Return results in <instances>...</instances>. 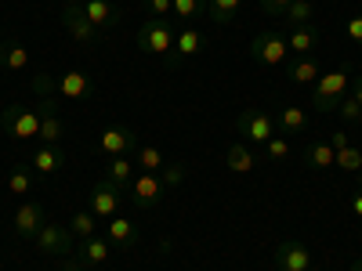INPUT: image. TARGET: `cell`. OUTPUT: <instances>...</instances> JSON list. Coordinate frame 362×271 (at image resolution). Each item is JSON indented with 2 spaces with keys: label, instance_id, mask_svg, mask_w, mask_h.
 <instances>
[{
  "label": "cell",
  "instance_id": "obj_35",
  "mask_svg": "<svg viewBox=\"0 0 362 271\" xmlns=\"http://www.w3.org/2000/svg\"><path fill=\"white\" fill-rule=\"evenodd\" d=\"M334 167H341L348 174H358L362 170V152H358L355 145H344V148H337V163Z\"/></svg>",
  "mask_w": 362,
  "mask_h": 271
},
{
  "label": "cell",
  "instance_id": "obj_33",
  "mask_svg": "<svg viewBox=\"0 0 362 271\" xmlns=\"http://www.w3.org/2000/svg\"><path fill=\"white\" fill-rule=\"evenodd\" d=\"M283 18H286L290 25H308V22L315 18V4H308V0H293Z\"/></svg>",
  "mask_w": 362,
  "mask_h": 271
},
{
  "label": "cell",
  "instance_id": "obj_4",
  "mask_svg": "<svg viewBox=\"0 0 362 271\" xmlns=\"http://www.w3.org/2000/svg\"><path fill=\"white\" fill-rule=\"evenodd\" d=\"M250 58H254L257 66H264V69L283 66L286 58H290L286 37L279 33V29H264V33H257V37L250 40Z\"/></svg>",
  "mask_w": 362,
  "mask_h": 271
},
{
  "label": "cell",
  "instance_id": "obj_30",
  "mask_svg": "<svg viewBox=\"0 0 362 271\" xmlns=\"http://www.w3.org/2000/svg\"><path fill=\"white\" fill-rule=\"evenodd\" d=\"M95 228H98V217L90 214V210H76V214L69 217V231H73V239H90V235H98Z\"/></svg>",
  "mask_w": 362,
  "mask_h": 271
},
{
  "label": "cell",
  "instance_id": "obj_27",
  "mask_svg": "<svg viewBox=\"0 0 362 271\" xmlns=\"http://www.w3.org/2000/svg\"><path fill=\"white\" fill-rule=\"evenodd\" d=\"M239 8H243V0H206V15L218 25H232L239 18Z\"/></svg>",
  "mask_w": 362,
  "mask_h": 271
},
{
  "label": "cell",
  "instance_id": "obj_17",
  "mask_svg": "<svg viewBox=\"0 0 362 271\" xmlns=\"http://www.w3.org/2000/svg\"><path fill=\"white\" fill-rule=\"evenodd\" d=\"M286 47L293 58H305V54H315L319 47V29L308 22V25H290V33H286Z\"/></svg>",
  "mask_w": 362,
  "mask_h": 271
},
{
  "label": "cell",
  "instance_id": "obj_8",
  "mask_svg": "<svg viewBox=\"0 0 362 271\" xmlns=\"http://www.w3.org/2000/svg\"><path fill=\"white\" fill-rule=\"evenodd\" d=\"M127 192H131V203H134L138 210H156V206L163 203V195H167L160 174H138V177L131 181Z\"/></svg>",
  "mask_w": 362,
  "mask_h": 271
},
{
  "label": "cell",
  "instance_id": "obj_11",
  "mask_svg": "<svg viewBox=\"0 0 362 271\" xmlns=\"http://www.w3.org/2000/svg\"><path fill=\"white\" fill-rule=\"evenodd\" d=\"M272 260H276L279 271H308L312 267V250L305 243H297V239H286V243L276 246Z\"/></svg>",
  "mask_w": 362,
  "mask_h": 271
},
{
  "label": "cell",
  "instance_id": "obj_45",
  "mask_svg": "<svg viewBox=\"0 0 362 271\" xmlns=\"http://www.w3.org/2000/svg\"><path fill=\"white\" fill-rule=\"evenodd\" d=\"M351 271H362V257H355V264H351Z\"/></svg>",
  "mask_w": 362,
  "mask_h": 271
},
{
  "label": "cell",
  "instance_id": "obj_47",
  "mask_svg": "<svg viewBox=\"0 0 362 271\" xmlns=\"http://www.w3.org/2000/svg\"><path fill=\"white\" fill-rule=\"evenodd\" d=\"M358 181H362V170H358Z\"/></svg>",
  "mask_w": 362,
  "mask_h": 271
},
{
  "label": "cell",
  "instance_id": "obj_29",
  "mask_svg": "<svg viewBox=\"0 0 362 271\" xmlns=\"http://www.w3.org/2000/svg\"><path fill=\"white\" fill-rule=\"evenodd\" d=\"M206 15V0H170V18L177 22H196Z\"/></svg>",
  "mask_w": 362,
  "mask_h": 271
},
{
  "label": "cell",
  "instance_id": "obj_36",
  "mask_svg": "<svg viewBox=\"0 0 362 271\" xmlns=\"http://www.w3.org/2000/svg\"><path fill=\"white\" fill-rule=\"evenodd\" d=\"M337 116L344 119V124H358V119H362V105H358L351 95H344L341 105H337Z\"/></svg>",
  "mask_w": 362,
  "mask_h": 271
},
{
  "label": "cell",
  "instance_id": "obj_19",
  "mask_svg": "<svg viewBox=\"0 0 362 271\" xmlns=\"http://www.w3.org/2000/svg\"><path fill=\"white\" fill-rule=\"evenodd\" d=\"M66 167V152H62V145H40L37 152H33V174L37 177H51Z\"/></svg>",
  "mask_w": 362,
  "mask_h": 271
},
{
  "label": "cell",
  "instance_id": "obj_37",
  "mask_svg": "<svg viewBox=\"0 0 362 271\" xmlns=\"http://www.w3.org/2000/svg\"><path fill=\"white\" fill-rule=\"evenodd\" d=\"M29 90H33L37 98H51V95H54V80H51L47 73H37L33 80H29Z\"/></svg>",
  "mask_w": 362,
  "mask_h": 271
},
{
  "label": "cell",
  "instance_id": "obj_24",
  "mask_svg": "<svg viewBox=\"0 0 362 271\" xmlns=\"http://www.w3.org/2000/svg\"><path fill=\"white\" fill-rule=\"evenodd\" d=\"M105 177L112 181V185H119V188H131V181L138 177V163L134 159H127V156H109V163H105Z\"/></svg>",
  "mask_w": 362,
  "mask_h": 271
},
{
  "label": "cell",
  "instance_id": "obj_16",
  "mask_svg": "<svg viewBox=\"0 0 362 271\" xmlns=\"http://www.w3.org/2000/svg\"><path fill=\"white\" fill-rule=\"evenodd\" d=\"M206 51V33L196 25H181L177 29V37H174V54H177V62H185V58H196Z\"/></svg>",
  "mask_w": 362,
  "mask_h": 271
},
{
  "label": "cell",
  "instance_id": "obj_44",
  "mask_svg": "<svg viewBox=\"0 0 362 271\" xmlns=\"http://www.w3.org/2000/svg\"><path fill=\"white\" fill-rule=\"evenodd\" d=\"M62 271H87V267H83L80 260H66V267H62Z\"/></svg>",
  "mask_w": 362,
  "mask_h": 271
},
{
  "label": "cell",
  "instance_id": "obj_39",
  "mask_svg": "<svg viewBox=\"0 0 362 271\" xmlns=\"http://www.w3.org/2000/svg\"><path fill=\"white\" fill-rule=\"evenodd\" d=\"M141 8L153 18H167L170 22V0H141Z\"/></svg>",
  "mask_w": 362,
  "mask_h": 271
},
{
  "label": "cell",
  "instance_id": "obj_40",
  "mask_svg": "<svg viewBox=\"0 0 362 271\" xmlns=\"http://www.w3.org/2000/svg\"><path fill=\"white\" fill-rule=\"evenodd\" d=\"M344 33H348V40H351V44H358V47H362V15L348 18V25H344Z\"/></svg>",
  "mask_w": 362,
  "mask_h": 271
},
{
  "label": "cell",
  "instance_id": "obj_15",
  "mask_svg": "<svg viewBox=\"0 0 362 271\" xmlns=\"http://www.w3.org/2000/svg\"><path fill=\"white\" fill-rule=\"evenodd\" d=\"M105 235H109V243H112V246H119V250H134V246L141 243L138 224H134V221H127V217H119V214L105 221Z\"/></svg>",
  "mask_w": 362,
  "mask_h": 271
},
{
  "label": "cell",
  "instance_id": "obj_9",
  "mask_svg": "<svg viewBox=\"0 0 362 271\" xmlns=\"http://www.w3.org/2000/svg\"><path fill=\"white\" fill-rule=\"evenodd\" d=\"M11 224H15V235H18V239H37L40 228L47 224V210H44L40 203H33V199H25V203L15 210Z\"/></svg>",
  "mask_w": 362,
  "mask_h": 271
},
{
  "label": "cell",
  "instance_id": "obj_7",
  "mask_svg": "<svg viewBox=\"0 0 362 271\" xmlns=\"http://www.w3.org/2000/svg\"><path fill=\"white\" fill-rule=\"evenodd\" d=\"M62 25H66V33H69L76 44H83V47H90V44L98 40V29L90 25V18H87V11H83L80 0H66V8H62Z\"/></svg>",
  "mask_w": 362,
  "mask_h": 271
},
{
  "label": "cell",
  "instance_id": "obj_2",
  "mask_svg": "<svg viewBox=\"0 0 362 271\" xmlns=\"http://www.w3.org/2000/svg\"><path fill=\"white\" fill-rule=\"evenodd\" d=\"M348 87H351V69H348V66L322 73V76L315 80V87H312V109H319V112H337L341 98L348 95Z\"/></svg>",
  "mask_w": 362,
  "mask_h": 271
},
{
  "label": "cell",
  "instance_id": "obj_6",
  "mask_svg": "<svg viewBox=\"0 0 362 271\" xmlns=\"http://www.w3.org/2000/svg\"><path fill=\"white\" fill-rule=\"evenodd\" d=\"M119 203H124V188L112 185L109 177H102V181H95V188H90V206H87V210H90L98 221H109V217H116Z\"/></svg>",
  "mask_w": 362,
  "mask_h": 271
},
{
  "label": "cell",
  "instance_id": "obj_12",
  "mask_svg": "<svg viewBox=\"0 0 362 271\" xmlns=\"http://www.w3.org/2000/svg\"><path fill=\"white\" fill-rule=\"evenodd\" d=\"M40 145H62V138H66V119L58 116V105H54V98H44L40 102Z\"/></svg>",
  "mask_w": 362,
  "mask_h": 271
},
{
  "label": "cell",
  "instance_id": "obj_34",
  "mask_svg": "<svg viewBox=\"0 0 362 271\" xmlns=\"http://www.w3.org/2000/svg\"><path fill=\"white\" fill-rule=\"evenodd\" d=\"M185 177H189V167L181 163V159H177V163H163V170H160V181H163V188H167V192L177 188Z\"/></svg>",
  "mask_w": 362,
  "mask_h": 271
},
{
  "label": "cell",
  "instance_id": "obj_41",
  "mask_svg": "<svg viewBox=\"0 0 362 271\" xmlns=\"http://www.w3.org/2000/svg\"><path fill=\"white\" fill-rule=\"evenodd\" d=\"M326 141H329V145H334V152H337V148H344V145H351V141H348V134H344V131H334V134H329V138H326Z\"/></svg>",
  "mask_w": 362,
  "mask_h": 271
},
{
  "label": "cell",
  "instance_id": "obj_18",
  "mask_svg": "<svg viewBox=\"0 0 362 271\" xmlns=\"http://www.w3.org/2000/svg\"><path fill=\"white\" fill-rule=\"evenodd\" d=\"M322 76L319 62H315V54H305V58H293V62L286 66V80L293 87H315V80Z\"/></svg>",
  "mask_w": 362,
  "mask_h": 271
},
{
  "label": "cell",
  "instance_id": "obj_14",
  "mask_svg": "<svg viewBox=\"0 0 362 271\" xmlns=\"http://www.w3.org/2000/svg\"><path fill=\"white\" fill-rule=\"evenodd\" d=\"M83 4V11H87V18H90V25L98 29V33H105V29H116L119 25V18H124V11H119L112 0H80Z\"/></svg>",
  "mask_w": 362,
  "mask_h": 271
},
{
  "label": "cell",
  "instance_id": "obj_48",
  "mask_svg": "<svg viewBox=\"0 0 362 271\" xmlns=\"http://www.w3.org/2000/svg\"><path fill=\"white\" fill-rule=\"evenodd\" d=\"M308 4H315V0H308Z\"/></svg>",
  "mask_w": 362,
  "mask_h": 271
},
{
  "label": "cell",
  "instance_id": "obj_25",
  "mask_svg": "<svg viewBox=\"0 0 362 271\" xmlns=\"http://www.w3.org/2000/svg\"><path fill=\"white\" fill-rule=\"evenodd\" d=\"M225 163H228L232 174H250V170L257 167V156L250 152V145H247V141H235V145H228Z\"/></svg>",
  "mask_w": 362,
  "mask_h": 271
},
{
  "label": "cell",
  "instance_id": "obj_28",
  "mask_svg": "<svg viewBox=\"0 0 362 271\" xmlns=\"http://www.w3.org/2000/svg\"><path fill=\"white\" fill-rule=\"evenodd\" d=\"M134 163H138L141 174H160L167 159H163L160 148H153V145H138V148H134Z\"/></svg>",
  "mask_w": 362,
  "mask_h": 271
},
{
  "label": "cell",
  "instance_id": "obj_23",
  "mask_svg": "<svg viewBox=\"0 0 362 271\" xmlns=\"http://www.w3.org/2000/svg\"><path fill=\"white\" fill-rule=\"evenodd\" d=\"M87 90H90V80L80 69H69L66 76L54 80V95L58 98H87Z\"/></svg>",
  "mask_w": 362,
  "mask_h": 271
},
{
  "label": "cell",
  "instance_id": "obj_32",
  "mask_svg": "<svg viewBox=\"0 0 362 271\" xmlns=\"http://www.w3.org/2000/svg\"><path fill=\"white\" fill-rule=\"evenodd\" d=\"M290 156H293L290 138H279V134H276V138L264 141V159H268V163H286Z\"/></svg>",
  "mask_w": 362,
  "mask_h": 271
},
{
  "label": "cell",
  "instance_id": "obj_22",
  "mask_svg": "<svg viewBox=\"0 0 362 271\" xmlns=\"http://www.w3.org/2000/svg\"><path fill=\"white\" fill-rule=\"evenodd\" d=\"M0 69H8V73L29 69V51L22 40H0Z\"/></svg>",
  "mask_w": 362,
  "mask_h": 271
},
{
  "label": "cell",
  "instance_id": "obj_20",
  "mask_svg": "<svg viewBox=\"0 0 362 271\" xmlns=\"http://www.w3.org/2000/svg\"><path fill=\"white\" fill-rule=\"evenodd\" d=\"M109 257H112V243H109V239H102V235L80 239V264L83 267H102Z\"/></svg>",
  "mask_w": 362,
  "mask_h": 271
},
{
  "label": "cell",
  "instance_id": "obj_31",
  "mask_svg": "<svg viewBox=\"0 0 362 271\" xmlns=\"http://www.w3.org/2000/svg\"><path fill=\"white\" fill-rule=\"evenodd\" d=\"M33 167H15L11 174H8V192L11 195H29L33 192Z\"/></svg>",
  "mask_w": 362,
  "mask_h": 271
},
{
  "label": "cell",
  "instance_id": "obj_3",
  "mask_svg": "<svg viewBox=\"0 0 362 271\" xmlns=\"http://www.w3.org/2000/svg\"><path fill=\"white\" fill-rule=\"evenodd\" d=\"M0 127L8 131V138L15 141H29L40 134V109H25L18 102L4 105V112H0Z\"/></svg>",
  "mask_w": 362,
  "mask_h": 271
},
{
  "label": "cell",
  "instance_id": "obj_46",
  "mask_svg": "<svg viewBox=\"0 0 362 271\" xmlns=\"http://www.w3.org/2000/svg\"><path fill=\"white\" fill-rule=\"evenodd\" d=\"M308 271H322V267H315V264H312V267H308Z\"/></svg>",
  "mask_w": 362,
  "mask_h": 271
},
{
  "label": "cell",
  "instance_id": "obj_10",
  "mask_svg": "<svg viewBox=\"0 0 362 271\" xmlns=\"http://www.w3.org/2000/svg\"><path fill=\"white\" fill-rule=\"evenodd\" d=\"M37 250H40L44 257L73 253V231H69V224H44L40 235H37Z\"/></svg>",
  "mask_w": 362,
  "mask_h": 271
},
{
  "label": "cell",
  "instance_id": "obj_1",
  "mask_svg": "<svg viewBox=\"0 0 362 271\" xmlns=\"http://www.w3.org/2000/svg\"><path fill=\"white\" fill-rule=\"evenodd\" d=\"M174 37H177V29H174L167 18H148V22H141V29H138V47H141L145 54L163 58L167 69H177L181 62H177V54H174Z\"/></svg>",
  "mask_w": 362,
  "mask_h": 271
},
{
  "label": "cell",
  "instance_id": "obj_5",
  "mask_svg": "<svg viewBox=\"0 0 362 271\" xmlns=\"http://www.w3.org/2000/svg\"><path fill=\"white\" fill-rule=\"evenodd\" d=\"M239 138L250 145H264L268 138H276V116L264 109H243L239 112Z\"/></svg>",
  "mask_w": 362,
  "mask_h": 271
},
{
  "label": "cell",
  "instance_id": "obj_43",
  "mask_svg": "<svg viewBox=\"0 0 362 271\" xmlns=\"http://www.w3.org/2000/svg\"><path fill=\"white\" fill-rule=\"evenodd\" d=\"M351 98L362 105V76H355V80H351Z\"/></svg>",
  "mask_w": 362,
  "mask_h": 271
},
{
  "label": "cell",
  "instance_id": "obj_21",
  "mask_svg": "<svg viewBox=\"0 0 362 271\" xmlns=\"http://www.w3.org/2000/svg\"><path fill=\"white\" fill-rule=\"evenodd\" d=\"M276 131L283 138H297V134H305L308 131V112L300 109V105H283L279 116H276Z\"/></svg>",
  "mask_w": 362,
  "mask_h": 271
},
{
  "label": "cell",
  "instance_id": "obj_38",
  "mask_svg": "<svg viewBox=\"0 0 362 271\" xmlns=\"http://www.w3.org/2000/svg\"><path fill=\"white\" fill-rule=\"evenodd\" d=\"M257 4H261V11H264L268 18H283L293 0H257Z\"/></svg>",
  "mask_w": 362,
  "mask_h": 271
},
{
  "label": "cell",
  "instance_id": "obj_42",
  "mask_svg": "<svg viewBox=\"0 0 362 271\" xmlns=\"http://www.w3.org/2000/svg\"><path fill=\"white\" fill-rule=\"evenodd\" d=\"M348 206H351V214H355V217L362 221V188H358V192L351 195V203H348Z\"/></svg>",
  "mask_w": 362,
  "mask_h": 271
},
{
  "label": "cell",
  "instance_id": "obj_26",
  "mask_svg": "<svg viewBox=\"0 0 362 271\" xmlns=\"http://www.w3.org/2000/svg\"><path fill=\"white\" fill-rule=\"evenodd\" d=\"M334 163H337V152H334V145H329V141H312L305 148V167L308 170H329Z\"/></svg>",
  "mask_w": 362,
  "mask_h": 271
},
{
  "label": "cell",
  "instance_id": "obj_13",
  "mask_svg": "<svg viewBox=\"0 0 362 271\" xmlns=\"http://www.w3.org/2000/svg\"><path fill=\"white\" fill-rule=\"evenodd\" d=\"M134 148H138V134L131 127H109L98 138V152H105V156H127Z\"/></svg>",
  "mask_w": 362,
  "mask_h": 271
}]
</instances>
